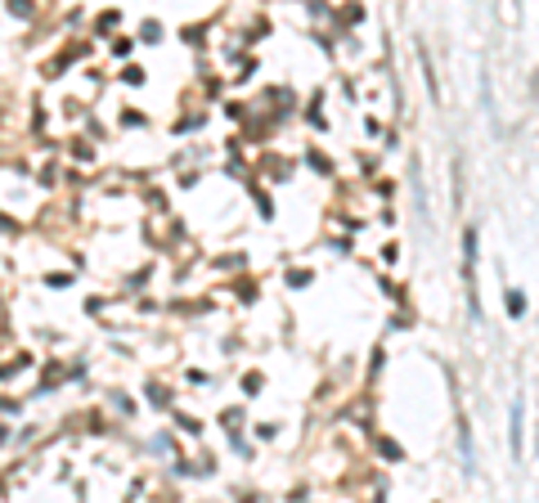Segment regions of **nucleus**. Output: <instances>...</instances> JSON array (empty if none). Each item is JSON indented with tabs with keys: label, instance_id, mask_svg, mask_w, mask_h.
Here are the masks:
<instances>
[{
	"label": "nucleus",
	"instance_id": "2",
	"mask_svg": "<svg viewBox=\"0 0 539 503\" xmlns=\"http://www.w3.org/2000/svg\"><path fill=\"white\" fill-rule=\"evenodd\" d=\"M508 432H513V459H522V395L513 400V418H508Z\"/></svg>",
	"mask_w": 539,
	"mask_h": 503
},
{
	"label": "nucleus",
	"instance_id": "1",
	"mask_svg": "<svg viewBox=\"0 0 539 503\" xmlns=\"http://www.w3.org/2000/svg\"><path fill=\"white\" fill-rule=\"evenodd\" d=\"M463 283H468L472 315H481V301H477V230H463Z\"/></svg>",
	"mask_w": 539,
	"mask_h": 503
},
{
	"label": "nucleus",
	"instance_id": "3",
	"mask_svg": "<svg viewBox=\"0 0 539 503\" xmlns=\"http://www.w3.org/2000/svg\"><path fill=\"white\" fill-rule=\"evenodd\" d=\"M522 310H526V297L522 292H508V315H522Z\"/></svg>",
	"mask_w": 539,
	"mask_h": 503
}]
</instances>
